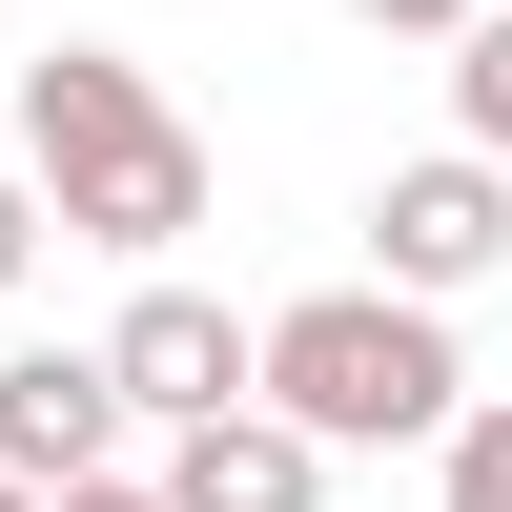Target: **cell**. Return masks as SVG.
Masks as SVG:
<instances>
[{
    "instance_id": "7a4b0ae2",
    "label": "cell",
    "mask_w": 512,
    "mask_h": 512,
    "mask_svg": "<svg viewBox=\"0 0 512 512\" xmlns=\"http://www.w3.org/2000/svg\"><path fill=\"white\" fill-rule=\"evenodd\" d=\"M267 410L308 451H451L472 431L451 308H410V287H308V308H267Z\"/></svg>"
},
{
    "instance_id": "ba28073f",
    "label": "cell",
    "mask_w": 512,
    "mask_h": 512,
    "mask_svg": "<svg viewBox=\"0 0 512 512\" xmlns=\"http://www.w3.org/2000/svg\"><path fill=\"white\" fill-rule=\"evenodd\" d=\"M431 512H512V390H472V431L431 451Z\"/></svg>"
},
{
    "instance_id": "6da1fadb",
    "label": "cell",
    "mask_w": 512,
    "mask_h": 512,
    "mask_svg": "<svg viewBox=\"0 0 512 512\" xmlns=\"http://www.w3.org/2000/svg\"><path fill=\"white\" fill-rule=\"evenodd\" d=\"M21 185L62 246H123V267H164V246L205 226V123L164 103L123 41H41L21 62Z\"/></svg>"
},
{
    "instance_id": "52a82bcc",
    "label": "cell",
    "mask_w": 512,
    "mask_h": 512,
    "mask_svg": "<svg viewBox=\"0 0 512 512\" xmlns=\"http://www.w3.org/2000/svg\"><path fill=\"white\" fill-rule=\"evenodd\" d=\"M451 144H472V164H512V0L451 41Z\"/></svg>"
},
{
    "instance_id": "7c38bea8",
    "label": "cell",
    "mask_w": 512,
    "mask_h": 512,
    "mask_svg": "<svg viewBox=\"0 0 512 512\" xmlns=\"http://www.w3.org/2000/svg\"><path fill=\"white\" fill-rule=\"evenodd\" d=\"M0 512H41V492H0Z\"/></svg>"
},
{
    "instance_id": "3957f363",
    "label": "cell",
    "mask_w": 512,
    "mask_h": 512,
    "mask_svg": "<svg viewBox=\"0 0 512 512\" xmlns=\"http://www.w3.org/2000/svg\"><path fill=\"white\" fill-rule=\"evenodd\" d=\"M492 267H512V164L431 144V164H390V185H369V287L451 308V287H492Z\"/></svg>"
},
{
    "instance_id": "8fae6325",
    "label": "cell",
    "mask_w": 512,
    "mask_h": 512,
    "mask_svg": "<svg viewBox=\"0 0 512 512\" xmlns=\"http://www.w3.org/2000/svg\"><path fill=\"white\" fill-rule=\"evenodd\" d=\"M41 512H164V472H82V492H41Z\"/></svg>"
},
{
    "instance_id": "8992f818",
    "label": "cell",
    "mask_w": 512,
    "mask_h": 512,
    "mask_svg": "<svg viewBox=\"0 0 512 512\" xmlns=\"http://www.w3.org/2000/svg\"><path fill=\"white\" fill-rule=\"evenodd\" d=\"M164 512H328V451L287 410H226V431H164Z\"/></svg>"
},
{
    "instance_id": "277c9868",
    "label": "cell",
    "mask_w": 512,
    "mask_h": 512,
    "mask_svg": "<svg viewBox=\"0 0 512 512\" xmlns=\"http://www.w3.org/2000/svg\"><path fill=\"white\" fill-rule=\"evenodd\" d=\"M103 369H123L144 431H226V410H267V328L205 308V287H144V308L103 328Z\"/></svg>"
},
{
    "instance_id": "30bf717a",
    "label": "cell",
    "mask_w": 512,
    "mask_h": 512,
    "mask_svg": "<svg viewBox=\"0 0 512 512\" xmlns=\"http://www.w3.org/2000/svg\"><path fill=\"white\" fill-rule=\"evenodd\" d=\"M349 21H369V41H472L492 0H349Z\"/></svg>"
},
{
    "instance_id": "9c48e42d",
    "label": "cell",
    "mask_w": 512,
    "mask_h": 512,
    "mask_svg": "<svg viewBox=\"0 0 512 512\" xmlns=\"http://www.w3.org/2000/svg\"><path fill=\"white\" fill-rule=\"evenodd\" d=\"M21 267H41V185H21V144H0V308H21Z\"/></svg>"
},
{
    "instance_id": "5b68a950",
    "label": "cell",
    "mask_w": 512,
    "mask_h": 512,
    "mask_svg": "<svg viewBox=\"0 0 512 512\" xmlns=\"http://www.w3.org/2000/svg\"><path fill=\"white\" fill-rule=\"evenodd\" d=\"M123 369L103 349H0V492H82V472H123Z\"/></svg>"
}]
</instances>
